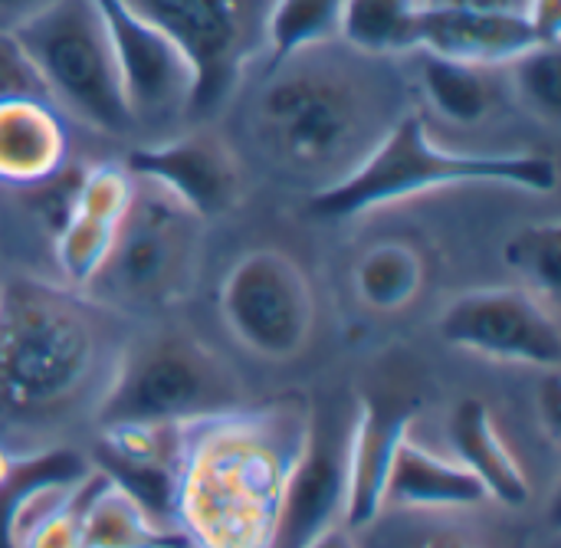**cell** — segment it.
I'll return each mask as SVG.
<instances>
[{
    "instance_id": "cell-1",
    "label": "cell",
    "mask_w": 561,
    "mask_h": 548,
    "mask_svg": "<svg viewBox=\"0 0 561 548\" xmlns=\"http://www.w3.org/2000/svg\"><path fill=\"white\" fill-rule=\"evenodd\" d=\"M394 59L325 43L266 66L247 128L263 161L312 194L332 187L408 112Z\"/></svg>"
},
{
    "instance_id": "cell-2",
    "label": "cell",
    "mask_w": 561,
    "mask_h": 548,
    "mask_svg": "<svg viewBox=\"0 0 561 548\" xmlns=\"http://www.w3.org/2000/svg\"><path fill=\"white\" fill-rule=\"evenodd\" d=\"M306 398L184 424L174 526L191 548H270L289 473L306 447Z\"/></svg>"
},
{
    "instance_id": "cell-3",
    "label": "cell",
    "mask_w": 561,
    "mask_h": 548,
    "mask_svg": "<svg viewBox=\"0 0 561 548\" xmlns=\"http://www.w3.org/2000/svg\"><path fill=\"white\" fill-rule=\"evenodd\" d=\"M118 352L102 316L72 286L10 283L0 289V424L46 431L92 395L99 404Z\"/></svg>"
},
{
    "instance_id": "cell-4",
    "label": "cell",
    "mask_w": 561,
    "mask_h": 548,
    "mask_svg": "<svg viewBox=\"0 0 561 548\" xmlns=\"http://www.w3.org/2000/svg\"><path fill=\"white\" fill-rule=\"evenodd\" d=\"M470 184L552 194L559 168L536 151H450L431 138L424 115L408 109L355 171L309 197V210L319 220H352L431 191Z\"/></svg>"
},
{
    "instance_id": "cell-5",
    "label": "cell",
    "mask_w": 561,
    "mask_h": 548,
    "mask_svg": "<svg viewBox=\"0 0 561 548\" xmlns=\"http://www.w3.org/2000/svg\"><path fill=\"white\" fill-rule=\"evenodd\" d=\"M233 368L187 332H154L118 352L95 404L99 427L194 424L240 408Z\"/></svg>"
},
{
    "instance_id": "cell-6",
    "label": "cell",
    "mask_w": 561,
    "mask_h": 548,
    "mask_svg": "<svg viewBox=\"0 0 561 548\" xmlns=\"http://www.w3.org/2000/svg\"><path fill=\"white\" fill-rule=\"evenodd\" d=\"M10 33L33 59L53 105L108 135L131 125L95 0H53Z\"/></svg>"
},
{
    "instance_id": "cell-7",
    "label": "cell",
    "mask_w": 561,
    "mask_h": 548,
    "mask_svg": "<svg viewBox=\"0 0 561 548\" xmlns=\"http://www.w3.org/2000/svg\"><path fill=\"white\" fill-rule=\"evenodd\" d=\"M184 53L194 72L187 115L214 118L243 85L250 66L266 56V16L273 0H128Z\"/></svg>"
},
{
    "instance_id": "cell-8",
    "label": "cell",
    "mask_w": 561,
    "mask_h": 548,
    "mask_svg": "<svg viewBox=\"0 0 561 548\" xmlns=\"http://www.w3.org/2000/svg\"><path fill=\"white\" fill-rule=\"evenodd\" d=\"M201 260V217L168 194H138L118 227V237L85 289H99L118 306H168L181 299Z\"/></svg>"
},
{
    "instance_id": "cell-9",
    "label": "cell",
    "mask_w": 561,
    "mask_h": 548,
    "mask_svg": "<svg viewBox=\"0 0 561 548\" xmlns=\"http://www.w3.org/2000/svg\"><path fill=\"white\" fill-rule=\"evenodd\" d=\"M220 312L243 349L273 362L299 355L316 322L312 286L283 250L243 253L220 286Z\"/></svg>"
},
{
    "instance_id": "cell-10",
    "label": "cell",
    "mask_w": 561,
    "mask_h": 548,
    "mask_svg": "<svg viewBox=\"0 0 561 548\" xmlns=\"http://www.w3.org/2000/svg\"><path fill=\"white\" fill-rule=\"evenodd\" d=\"M447 345L542 372H559L561 329L556 306L523 286H490L457 296L437 322Z\"/></svg>"
},
{
    "instance_id": "cell-11",
    "label": "cell",
    "mask_w": 561,
    "mask_h": 548,
    "mask_svg": "<svg viewBox=\"0 0 561 548\" xmlns=\"http://www.w3.org/2000/svg\"><path fill=\"white\" fill-rule=\"evenodd\" d=\"M95 7L112 46L131 125H158L187 115L194 72L184 53L168 39V33L141 16L128 0H95Z\"/></svg>"
},
{
    "instance_id": "cell-12",
    "label": "cell",
    "mask_w": 561,
    "mask_h": 548,
    "mask_svg": "<svg viewBox=\"0 0 561 548\" xmlns=\"http://www.w3.org/2000/svg\"><path fill=\"white\" fill-rule=\"evenodd\" d=\"M125 171L168 194L201 220L230 214L243 197V171L237 155L227 141L207 132L141 145L128 151Z\"/></svg>"
},
{
    "instance_id": "cell-13",
    "label": "cell",
    "mask_w": 561,
    "mask_h": 548,
    "mask_svg": "<svg viewBox=\"0 0 561 548\" xmlns=\"http://www.w3.org/2000/svg\"><path fill=\"white\" fill-rule=\"evenodd\" d=\"M348 434L352 418L342 424H322L312 414L306 447L279 503L270 548H306L332 526H342L348 493Z\"/></svg>"
},
{
    "instance_id": "cell-14",
    "label": "cell",
    "mask_w": 561,
    "mask_h": 548,
    "mask_svg": "<svg viewBox=\"0 0 561 548\" xmlns=\"http://www.w3.org/2000/svg\"><path fill=\"white\" fill-rule=\"evenodd\" d=\"M135 197V178L125 164H99L82 171L76 201L56 230V263L66 286L85 289L102 270L118 227Z\"/></svg>"
},
{
    "instance_id": "cell-15",
    "label": "cell",
    "mask_w": 561,
    "mask_h": 548,
    "mask_svg": "<svg viewBox=\"0 0 561 548\" xmlns=\"http://www.w3.org/2000/svg\"><path fill=\"white\" fill-rule=\"evenodd\" d=\"M181 437H184V424L102 427V437L95 447V467L115 487L135 496L158 523L174 526Z\"/></svg>"
},
{
    "instance_id": "cell-16",
    "label": "cell",
    "mask_w": 561,
    "mask_h": 548,
    "mask_svg": "<svg viewBox=\"0 0 561 548\" xmlns=\"http://www.w3.org/2000/svg\"><path fill=\"white\" fill-rule=\"evenodd\" d=\"M539 43L542 39L526 20V13L513 10H486L437 0L424 3L417 20V49L473 66L503 69L510 59Z\"/></svg>"
},
{
    "instance_id": "cell-17",
    "label": "cell",
    "mask_w": 561,
    "mask_h": 548,
    "mask_svg": "<svg viewBox=\"0 0 561 548\" xmlns=\"http://www.w3.org/2000/svg\"><path fill=\"white\" fill-rule=\"evenodd\" d=\"M411 411L388 414L371 398L358 401L348 434V493L342 526L365 529L385 510V480L394 457V444L404 431H411Z\"/></svg>"
},
{
    "instance_id": "cell-18",
    "label": "cell",
    "mask_w": 561,
    "mask_h": 548,
    "mask_svg": "<svg viewBox=\"0 0 561 548\" xmlns=\"http://www.w3.org/2000/svg\"><path fill=\"white\" fill-rule=\"evenodd\" d=\"M480 480L457 460H447L421 447L411 431L394 444V457L385 480V506L394 510H467L486 503Z\"/></svg>"
},
{
    "instance_id": "cell-19",
    "label": "cell",
    "mask_w": 561,
    "mask_h": 548,
    "mask_svg": "<svg viewBox=\"0 0 561 548\" xmlns=\"http://www.w3.org/2000/svg\"><path fill=\"white\" fill-rule=\"evenodd\" d=\"M66 128L46 99L0 102V181L33 187L66 164Z\"/></svg>"
},
{
    "instance_id": "cell-20",
    "label": "cell",
    "mask_w": 561,
    "mask_h": 548,
    "mask_svg": "<svg viewBox=\"0 0 561 548\" xmlns=\"http://www.w3.org/2000/svg\"><path fill=\"white\" fill-rule=\"evenodd\" d=\"M447 437L457 454V464L480 480L490 500L510 510H523L529 503L526 470L519 467L516 454L503 441L493 411L483 401L477 398L460 401L447 421Z\"/></svg>"
},
{
    "instance_id": "cell-21",
    "label": "cell",
    "mask_w": 561,
    "mask_h": 548,
    "mask_svg": "<svg viewBox=\"0 0 561 548\" xmlns=\"http://www.w3.org/2000/svg\"><path fill=\"white\" fill-rule=\"evenodd\" d=\"M411 79L421 99L450 125H480L503 102V82L496 79V66H473L434 56L427 49H414Z\"/></svg>"
},
{
    "instance_id": "cell-22",
    "label": "cell",
    "mask_w": 561,
    "mask_h": 548,
    "mask_svg": "<svg viewBox=\"0 0 561 548\" xmlns=\"http://www.w3.org/2000/svg\"><path fill=\"white\" fill-rule=\"evenodd\" d=\"M82 548H191L187 539L158 523L135 496L115 487L105 473L85 506Z\"/></svg>"
},
{
    "instance_id": "cell-23",
    "label": "cell",
    "mask_w": 561,
    "mask_h": 548,
    "mask_svg": "<svg viewBox=\"0 0 561 548\" xmlns=\"http://www.w3.org/2000/svg\"><path fill=\"white\" fill-rule=\"evenodd\" d=\"M421 7L424 0H345L339 43L365 56H411L417 49Z\"/></svg>"
},
{
    "instance_id": "cell-24",
    "label": "cell",
    "mask_w": 561,
    "mask_h": 548,
    "mask_svg": "<svg viewBox=\"0 0 561 548\" xmlns=\"http://www.w3.org/2000/svg\"><path fill=\"white\" fill-rule=\"evenodd\" d=\"M424 279V256L404 240H385L371 247L355 266V293L375 312H398L411 306Z\"/></svg>"
},
{
    "instance_id": "cell-25",
    "label": "cell",
    "mask_w": 561,
    "mask_h": 548,
    "mask_svg": "<svg viewBox=\"0 0 561 548\" xmlns=\"http://www.w3.org/2000/svg\"><path fill=\"white\" fill-rule=\"evenodd\" d=\"M345 0H273L266 16V59L279 62L339 39Z\"/></svg>"
},
{
    "instance_id": "cell-26",
    "label": "cell",
    "mask_w": 561,
    "mask_h": 548,
    "mask_svg": "<svg viewBox=\"0 0 561 548\" xmlns=\"http://www.w3.org/2000/svg\"><path fill=\"white\" fill-rule=\"evenodd\" d=\"M506 266L523 279V289L556 306L561 286V224L542 220L519 227L503 247Z\"/></svg>"
},
{
    "instance_id": "cell-27",
    "label": "cell",
    "mask_w": 561,
    "mask_h": 548,
    "mask_svg": "<svg viewBox=\"0 0 561 548\" xmlns=\"http://www.w3.org/2000/svg\"><path fill=\"white\" fill-rule=\"evenodd\" d=\"M506 85L513 99L546 125L561 122V53L559 43H539L506 66Z\"/></svg>"
},
{
    "instance_id": "cell-28",
    "label": "cell",
    "mask_w": 561,
    "mask_h": 548,
    "mask_svg": "<svg viewBox=\"0 0 561 548\" xmlns=\"http://www.w3.org/2000/svg\"><path fill=\"white\" fill-rule=\"evenodd\" d=\"M99 480H102V470L99 467H89L72 483V490L66 493V500L16 548H82V520H85V506H89Z\"/></svg>"
},
{
    "instance_id": "cell-29",
    "label": "cell",
    "mask_w": 561,
    "mask_h": 548,
    "mask_svg": "<svg viewBox=\"0 0 561 548\" xmlns=\"http://www.w3.org/2000/svg\"><path fill=\"white\" fill-rule=\"evenodd\" d=\"M7 99H46L49 102V92L33 59L23 53L20 39L10 30H0V102Z\"/></svg>"
},
{
    "instance_id": "cell-30",
    "label": "cell",
    "mask_w": 561,
    "mask_h": 548,
    "mask_svg": "<svg viewBox=\"0 0 561 548\" xmlns=\"http://www.w3.org/2000/svg\"><path fill=\"white\" fill-rule=\"evenodd\" d=\"M536 414H539V421H542V431L549 434V441H552V444H559V437H561L559 372H546V385H542V391H539Z\"/></svg>"
},
{
    "instance_id": "cell-31",
    "label": "cell",
    "mask_w": 561,
    "mask_h": 548,
    "mask_svg": "<svg viewBox=\"0 0 561 548\" xmlns=\"http://www.w3.org/2000/svg\"><path fill=\"white\" fill-rule=\"evenodd\" d=\"M523 13L542 43H561V0H529Z\"/></svg>"
},
{
    "instance_id": "cell-32",
    "label": "cell",
    "mask_w": 561,
    "mask_h": 548,
    "mask_svg": "<svg viewBox=\"0 0 561 548\" xmlns=\"http://www.w3.org/2000/svg\"><path fill=\"white\" fill-rule=\"evenodd\" d=\"M53 0H0V30H13Z\"/></svg>"
},
{
    "instance_id": "cell-33",
    "label": "cell",
    "mask_w": 561,
    "mask_h": 548,
    "mask_svg": "<svg viewBox=\"0 0 561 548\" xmlns=\"http://www.w3.org/2000/svg\"><path fill=\"white\" fill-rule=\"evenodd\" d=\"M421 548H483L470 533H460V529H437L431 533Z\"/></svg>"
},
{
    "instance_id": "cell-34",
    "label": "cell",
    "mask_w": 561,
    "mask_h": 548,
    "mask_svg": "<svg viewBox=\"0 0 561 548\" xmlns=\"http://www.w3.org/2000/svg\"><path fill=\"white\" fill-rule=\"evenodd\" d=\"M306 548H358V543H355L348 526H332L329 533H322L316 543H309Z\"/></svg>"
},
{
    "instance_id": "cell-35",
    "label": "cell",
    "mask_w": 561,
    "mask_h": 548,
    "mask_svg": "<svg viewBox=\"0 0 561 548\" xmlns=\"http://www.w3.org/2000/svg\"><path fill=\"white\" fill-rule=\"evenodd\" d=\"M447 3H463V7H486V10H513V13H523L529 0H447Z\"/></svg>"
},
{
    "instance_id": "cell-36",
    "label": "cell",
    "mask_w": 561,
    "mask_h": 548,
    "mask_svg": "<svg viewBox=\"0 0 561 548\" xmlns=\"http://www.w3.org/2000/svg\"><path fill=\"white\" fill-rule=\"evenodd\" d=\"M10 457H13V454H7V450L0 447V480L7 477V467H10Z\"/></svg>"
},
{
    "instance_id": "cell-37",
    "label": "cell",
    "mask_w": 561,
    "mask_h": 548,
    "mask_svg": "<svg viewBox=\"0 0 561 548\" xmlns=\"http://www.w3.org/2000/svg\"><path fill=\"white\" fill-rule=\"evenodd\" d=\"M424 3H437V0H424Z\"/></svg>"
}]
</instances>
